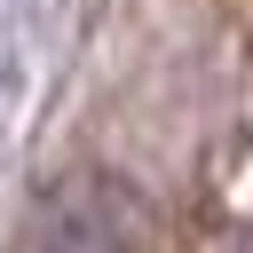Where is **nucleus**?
Segmentation results:
<instances>
[{"mask_svg":"<svg viewBox=\"0 0 253 253\" xmlns=\"http://www.w3.org/2000/svg\"><path fill=\"white\" fill-rule=\"evenodd\" d=\"M32 237H40V253H142L150 198L111 166H63L55 182H40Z\"/></svg>","mask_w":253,"mask_h":253,"instance_id":"f257e3e1","label":"nucleus"}]
</instances>
